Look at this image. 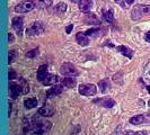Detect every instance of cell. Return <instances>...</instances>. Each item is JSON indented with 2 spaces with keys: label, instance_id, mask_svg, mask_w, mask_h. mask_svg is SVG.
<instances>
[{
  "label": "cell",
  "instance_id": "16",
  "mask_svg": "<svg viewBox=\"0 0 150 135\" xmlns=\"http://www.w3.org/2000/svg\"><path fill=\"white\" fill-rule=\"evenodd\" d=\"M117 52H120V53H122L124 56H126L128 59H131L132 56H133V51L131 50L130 47H126V46H117Z\"/></svg>",
  "mask_w": 150,
  "mask_h": 135
},
{
  "label": "cell",
  "instance_id": "19",
  "mask_svg": "<svg viewBox=\"0 0 150 135\" xmlns=\"http://www.w3.org/2000/svg\"><path fill=\"white\" fill-rule=\"evenodd\" d=\"M24 104H25V107L27 109H32V108H35L37 106V99L36 98H27L24 100Z\"/></svg>",
  "mask_w": 150,
  "mask_h": 135
},
{
  "label": "cell",
  "instance_id": "18",
  "mask_svg": "<svg viewBox=\"0 0 150 135\" xmlns=\"http://www.w3.org/2000/svg\"><path fill=\"white\" fill-rule=\"evenodd\" d=\"M59 78L57 76H54V74H48L46 78L42 81L44 84H46V86H51V84H54L55 82H58Z\"/></svg>",
  "mask_w": 150,
  "mask_h": 135
},
{
  "label": "cell",
  "instance_id": "9",
  "mask_svg": "<svg viewBox=\"0 0 150 135\" xmlns=\"http://www.w3.org/2000/svg\"><path fill=\"white\" fill-rule=\"evenodd\" d=\"M95 104H97V105H100V106H103V107H105V108H112L114 105H115V101L113 100V99H111V98H98V99H95L94 100Z\"/></svg>",
  "mask_w": 150,
  "mask_h": 135
},
{
  "label": "cell",
  "instance_id": "24",
  "mask_svg": "<svg viewBox=\"0 0 150 135\" xmlns=\"http://www.w3.org/2000/svg\"><path fill=\"white\" fill-rule=\"evenodd\" d=\"M66 10H67V5H66V3H63V2L58 3V5H57V7H55V11H57L58 14H63Z\"/></svg>",
  "mask_w": 150,
  "mask_h": 135
},
{
  "label": "cell",
  "instance_id": "39",
  "mask_svg": "<svg viewBox=\"0 0 150 135\" xmlns=\"http://www.w3.org/2000/svg\"><path fill=\"white\" fill-rule=\"evenodd\" d=\"M115 1H116V2H121V0H115Z\"/></svg>",
  "mask_w": 150,
  "mask_h": 135
},
{
  "label": "cell",
  "instance_id": "1",
  "mask_svg": "<svg viewBox=\"0 0 150 135\" xmlns=\"http://www.w3.org/2000/svg\"><path fill=\"white\" fill-rule=\"evenodd\" d=\"M51 123L50 122H44V120H27L24 123V133L25 134H29V133H33V134H44L46 133L49 129L51 128Z\"/></svg>",
  "mask_w": 150,
  "mask_h": 135
},
{
  "label": "cell",
  "instance_id": "10",
  "mask_svg": "<svg viewBox=\"0 0 150 135\" xmlns=\"http://www.w3.org/2000/svg\"><path fill=\"white\" fill-rule=\"evenodd\" d=\"M9 91H10V96H11V98H13V99H16V98H18L19 93H22L20 84L10 82V84H9Z\"/></svg>",
  "mask_w": 150,
  "mask_h": 135
},
{
  "label": "cell",
  "instance_id": "38",
  "mask_svg": "<svg viewBox=\"0 0 150 135\" xmlns=\"http://www.w3.org/2000/svg\"><path fill=\"white\" fill-rule=\"evenodd\" d=\"M147 89H148V93H150V86H147Z\"/></svg>",
  "mask_w": 150,
  "mask_h": 135
},
{
  "label": "cell",
  "instance_id": "11",
  "mask_svg": "<svg viewBox=\"0 0 150 135\" xmlns=\"http://www.w3.org/2000/svg\"><path fill=\"white\" fill-rule=\"evenodd\" d=\"M78 6L83 13H88L93 8V1L92 0H80L78 2Z\"/></svg>",
  "mask_w": 150,
  "mask_h": 135
},
{
  "label": "cell",
  "instance_id": "17",
  "mask_svg": "<svg viewBox=\"0 0 150 135\" xmlns=\"http://www.w3.org/2000/svg\"><path fill=\"white\" fill-rule=\"evenodd\" d=\"M48 74L49 73H48V67L46 65H41L39 68V70H37V79L40 81H43Z\"/></svg>",
  "mask_w": 150,
  "mask_h": 135
},
{
  "label": "cell",
  "instance_id": "35",
  "mask_svg": "<svg viewBox=\"0 0 150 135\" xmlns=\"http://www.w3.org/2000/svg\"><path fill=\"white\" fill-rule=\"evenodd\" d=\"M137 135H147V133H146V132H139Z\"/></svg>",
  "mask_w": 150,
  "mask_h": 135
},
{
  "label": "cell",
  "instance_id": "32",
  "mask_svg": "<svg viewBox=\"0 0 150 135\" xmlns=\"http://www.w3.org/2000/svg\"><path fill=\"white\" fill-rule=\"evenodd\" d=\"M8 38H9V43H13V42H14V36H13V34L9 33Z\"/></svg>",
  "mask_w": 150,
  "mask_h": 135
},
{
  "label": "cell",
  "instance_id": "20",
  "mask_svg": "<svg viewBox=\"0 0 150 135\" xmlns=\"http://www.w3.org/2000/svg\"><path fill=\"white\" fill-rule=\"evenodd\" d=\"M62 82L68 88H74L76 84H77V81H76V79L74 77H67V78H64L62 80Z\"/></svg>",
  "mask_w": 150,
  "mask_h": 135
},
{
  "label": "cell",
  "instance_id": "8",
  "mask_svg": "<svg viewBox=\"0 0 150 135\" xmlns=\"http://www.w3.org/2000/svg\"><path fill=\"white\" fill-rule=\"evenodd\" d=\"M85 23L87 25H100V19L94 13H87L85 16Z\"/></svg>",
  "mask_w": 150,
  "mask_h": 135
},
{
  "label": "cell",
  "instance_id": "21",
  "mask_svg": "<svg viewBox=\"0 0 150 135\" xmlns=\"http://www.w3.org/2000/svg\"><path fill=\"white\" fill-rule=\"evenodd\" d=\"M144 120H146V117L143 115H135L130 119V123L133 125H139V124H142Z\"/></svg>",
  "mask_w": 150,
  "mask_h": 135
},
{
  "label": "cell",
  "instance_id": "26",
  "mask_svg": "<svg viewBox=\"0 0 150 135\" xmlns=\"http://www.w3.org/2000/svg\"><path fill=\"white\" fill-rule=\"evenodd\" d=\"M36 55H39V49H34V50L29 51V52L26 53V56H27V58H31V59L35 58Z\"/></svg>",
  "mask_w": 150,
  "mask_h": 135
},
{
  "label": "cell",
  "instance_id": "40",
  "mask_svg": "<svg viewBox=\"0 0 150 135\" xmlns=\"http://www.w3.org/2000/svg\"><path fill=\"white\" fill-rule=\"evenodd\" d=\"M149 105H150V100H149Z\"/></svg>",
  "mask_w": 150,
  "mask_h": 135
},
{
  "label": "cell",
  "instance_id": "23",
  "mask_svg": "<svg viewBox=\"0 0 150 135\" xmlns=\"http://www.w3.org/2000/svg\"><path fill=\"white\" fill-rule=\"evenodd\" d=\"M100 29L98 28H92V29H88L86 32V35L87 36H90V37H97L100 35Z\"/></svg>",
  "mask_w": 150,
  "mask_h": 135
},
{
  "label": "cell",
  "instance_id": "36",
  "mask_svg": "<svg viewBox=\"0 0 150 135\" xmlns=\"http://www.w3.org/2000/svg\"><path fill=\"white\" fill-rule=\"evenodd\" d=\"M118 133H120V132H118V129H116V131H115L112 135H118Z\"/></svg>",
  "mask_w": 150,
  "mask_h": 135
},
{
  "label": "cell",
  "instance_id": "25",
  "mask_svg": "<svg viewBox=\"0 0 150 135\" xmlns=\"http://www.w3.org/2000/svg\"><path fill=\"white\" fill-rule=\"evenodd\" d=\"M20 88H22V93H28V91H29L28 84L26 82L24 79H22V84H20Z\"/></svg>",
  "mask_w": 150,
  "mask_h": 135
},
{
  "label": "cell",
  "instance_id": "34",
  "mask_svg": "<svg viewBox=\"0 0 150 135\" xmlns=\"http://www.w3.org/2000/svg\"><path fill=\"white\" fill-rule=\"evenodd\" d=\"M133 2H134V0H126V3H128V5H132Z\"/></svg>",
  "mask_w": 150,
  "mask_h": 135
},
{
  "label": "cell",
  "instance_id": "22",
  "mask_svg": "<svg viewBox=\"0 0 150 135\" xmlns=\"http://www.w3.org/2000/svg\"><path fill=\"white\" fill-rule=\"evenodd\" d=\"M98 86H100V90L102 93H106L109 89V80H106V79L100 81Z\"/></svg>",
  "mask_w": 150,
  "mask_h": 135
},
{
  "label": "cell",
  "instance_id": "3",
  "mask_svg": "<svg viewBox=\"0 0 150 135\" xmlns=\"http://www.w3.org/2000/svg\"><path fill=\"white\" fill-rule=\"evenodd\" d=\"M150 13V5H138L135 6L132 11V18L133 19H138L140 18L142 15H147Z\"/></svg>",
  "mask_w": 150,
  "mask_h": 135
},
{
  "label": "cell",
  "instance_id": "6",
  "mask_svg": "<svg viewBox=\"0 0 150 135\" xmlns=\"http://www.w3.org/2000/svg\"><path fill=\"white\" fill-rule=\"evenodd\" d=\"M96 91H97L96 86L93 84H81L79 87V93L83 95V96H92V95H95Z\"/></svg>",
  "mask_w": 150,
  "mask_h": 135
},
{
  "label": "cell",
  "instance_id": "28",
  "mask_svg": "<svg viewBox=\"0 0 150 135\" xmlns=\"http://www.w3.org/2000/svg\"><path fill=\"white\" fill-rule=\"evenodd\" d=\"M52 2H53V0H40V3L44 7H50Z\"/></svg>",
  "mask_w": 150,
  "mask_h": 135
},
{
  "label": "cell",
  "instance_id": "4",
  "mask_svg": "<svg viewBox=\"0 0 150 135\" xmlns=\"http://www.w3.org/2000/svg\"><path fill=\"white\" fill-rule=\"evenodd\" d=\"M60 72L66 77H75L78 74L77 69H76L75 65L71 64V63H63V64L61 65Z\"/></svg>",
  "mask_w": 150,
  "mask_h": 135
},
{
  "label": "cell",
  "instance_id": "14",
  "mask_svg": "<svg viewBox=\"0 0 150 135\" xmlns=\"http://www.w3.org/2000/svg\"><path fill=\"white\" fill-rule=\"evenodd\" d=\"M39 114L41 116H44V117H50L54 114V109L50 106H43L39 109Z\"/></svg>",
  "mask_w": 150,
  "mask_h": 135
},
{
  "label": "cell",
  "instance_id": "7",
  "mask_svg": "<svg viewBox=\"0 0 150 135\" xmlns=\"http://www.w3.org/2000/svg\"><path fill=\"white\" fill-rule=\"evenodd\" d=\"M23 26H24V18L23 17L17 16L13 18V27L18 33V35L23 33Z\"/></svg>",
  "mask_w": 150,
  "mask_h": 135
},
{
  "label": "cell",
  "instance_id": "30",
  "mask_svg": "<svg viewBox=\"0 0 150 135\" xmlns=\"http://www.w3.org/2000/svg\"><path fill=\"white\" fill-rule=\"evenodd\" d=\"M17 77L16 72L13 70V69H9V80H13Z\"/></svg>",
  "mask_w": 150,
  "mask_h": 135
},
{
  "label": "cell",
  "instance_id": "15",
  "mask_svg": "<svg viewBox=\"0 0 150 135\" xmlns=\"http://www.w3.org/2000/svg\"><path fill=\"white\" fill-rule=\"evenodd\" d=\"M103 14H102V16H103V19L106 22V23H109V24H112L113 23V20H114V16H113V10H107V9H103V11H102Z\"/></svg>",
  "mask_w": 150,
  "mask_h": 135
},
{
  "label": "cell",
  "instance_id": "33",
  "mask_svg": "<svg viewBox=\"0 0 150 135\" xmlns=\"http://www.w3.org/2000/svg\"><path fill=\"white\" fill-rule=\"evenodd\" d=\"M146 40H147V42H150V32L146 34Z\"/></svg>",
  "mask_w": 150,
  "mask_h": 135
},
{
  "label": "cell",
  "instance_id": "27",
  "mask_svg": "<svg viewBox=\"0 0 150 135\" xmlns=\"http://www.w3.org/2000/svg\"><path fill=\"white\" fill-rule=\"evenodd\" d=\"M144 78L147 79V81L150 82V62L144 68Z\"/></svg>",
  "mask_w": 150,
  "mask_h": 135
},
{
  "label": "cell",
  "instance_id": "31",
  "mask_svg": "<svg viewBox=\"0 0 150 135\" xmlns=\"http://www.w3.org/2000/svg\"><path fill=\"white\" fill-rule=\"evenodd\" d=\"M72 29H74V25H69L67 28H66V32H67V34H70Z\"/></svg>",
  "mask_w": 150,
  "mask_h": 135
},
{
  "label": "cell",
  "instance_id": "5",
  "mask_svg": "<svg viewBox=\"0 0 150 135\" xmlns=\"http://www.w3.org/2000/svg\"><path fill=\"white\" fill-rule=\"evenodd\" d=\"M34 8H35V3H34L33 1H31V0H27V1H23L19 5H17L16 7H15V10H16L17 13L24 14V13H28V11L33 10Z\"/></svg>",
  "mask_w": 150,
  "mask_h": 135
},
{
  "label": "cell",
  "instance_id": "29",
  "mask_svg": "<svg viewBox=\"0 0 150 135\" xmlns=\"http://www.w3.org/2000/svg\"><path fill=\"white\" fill-rule=\"evenodd\" d=\"M15 55H16V52H15V51H10V52H9V55H8V62L9 63H11V62L14 61Z\"/></svg>",
  "mask_w": 150,
  "mask_h": 135
},
{
  "label": "cell",
  "instance_id": "13",
  "mask_svg": "<svg viewBox=\"0 0 150 135\" xmlns=\"http://www.w3.org/2000/svg\"><path fill=\"white\" fill-rule=\"evenodd\" d=\"M76 40H77L78 44L81 46H87L89 44V40H88L86 33H78L76 36Z\"/></svg>",
  "mask_w": 150,
  "mask_h": 135
},
{
  "label": "cell",
  "instance_id": "12",
  "mask_svg": "<svg viewBox=\"0 0 150 135\" xmlns=\"http://www.w3.org/2000/svg\"><path fill=\"white\" fill-rule=\"evenodd\" d=\"M63 91V87L62 86H53L51 87L50 89L48 90V97L51 98V97H55V96H59L60 93Z\"/></svg>",
  "mask_w": 150,
  "mask_h": 135
},
{
  "label": "cell",
  "instance_id": "2",
  "mask_svg": "<svg viewBox=\"0 0 150 135\" xmlns=\"http://www.w3.org/2000/svg\"><path fill=\"white\" fill-rule=\"evenodd\" d=\"M44 32V25L42 22H35L32 25L29 26L26 31V34L28 36H36V35H40Z\"/></svg>",
  "mask_w": 150,
  "mask_h": 135
},
{
  "label": "cell",
  "instance_id": "37",
  "mask_svg": "<svg viewBox=\"0 0 150 135\" xmlns=\"http://www.w3.org/2000/svg\"><path fill=\"white\" fill-rule=\"evenodd\" d=\"M69 1H71V2H79L80 0H69Z\"/></svg>",
  "mask_w": 150,
  "mask_h": 135
}]
</instances>
